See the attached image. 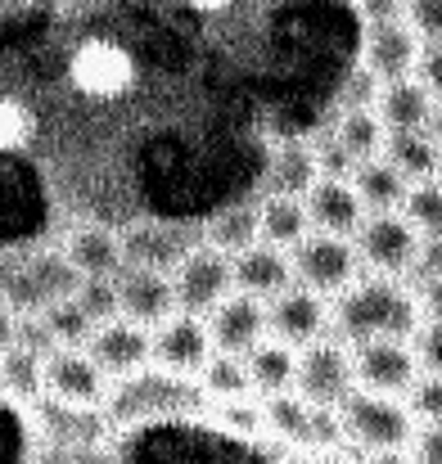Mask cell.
Listing matches in <instances>:
<instances>
[{
	"instance_id": "cell-1",
	"label": "cell",
	"mask_w": 442,
	"mask_h": 464,
	"mask_svg": "<svg viewBox=\"0 0 442 464\" xmlns=\"http://www.w3.org/2000/svg\"><path fill=\"white\" fill-rule=\"evenodd\" d=\"M132 50L258 203L285 140L320 136L339 86L190 0H0V285L77 221H104L73 68L86 45ZM109 226V221H104Z\"/></svg>"
},
{
	"instance_id": "cell-2",
	"label": "cell",
	"mask_w": 442,
	"mask_h": 464,
	"mask_svg": "<svg viewBox=\"0 0 442 464\" xmlns=\"http://www.w3.org/2000/svg\"><path fill=\"white\" fill-rule=\"evenodd\" d=\"M104 456L113 460H235V456H285V447L240 438L203 411H172V415H153L127 429H109Z\"/></svg>"
},
{
	"instance_id": "cell-3",
	"label": "cell",
	"mask_w": 442,
	"mask_h": 464,
	"mask_svg": "<svg viewBox=\"0 0 442 464\" xmlns=\"http://www.w3.org/2000/svg\"><path fill=\"white\" fill-rule=\"evenodd\" d=\"M420 324V303L407 276L361 271L343 294L329 298V334L352 343L366 338H411Z\"/></svg>"
},
{
	"instance_id": "cell-4",
	"label": "cell",
	"mask_w": 442,
	"mask_h": 464,
	"mask_svg": "<svg viewBox=\"0 0 442 464\" xmlns=\"http://www.w3.org/2000/svg\"><path fill=\"white\" fill-rule=\"evenodd\" d=\"M339 420H343L348 447L366 456H407V442L416 433V415L407 397L375 392V388H352L339 401Z\"/></svg>"
},
{
	"instance_id": "cell-5",
	"label": "cell",
	"mask_w": 442,
	"mask_h": 464,
	"mask_svg": "<svg viewBox=\"0 0 442 464\" xmlns=\"http://www.w3.org/2000/svg\"><path fill=\"white\" fill-rule=\"evenodd\" d=\"M290 262H294L298 285H307L325 298L343 294L361 276V257H357L352 235H334V230H307L290 248Z\"/></svg>"
},
{
	"instance_id": "cell-6",
	"label": "cell",
	"mask_w": 442,
	"mask_h": 464,
	"mask_svg": "<svg viewBox=\"0 0 442 464\" xmlns=\"http://www.w3.org/2000/svg\"><path fill=\"white\" fill-rule=\"evenodd\" d=\"M352 244H357L361 271L407 276L420 248V230L402 217V208H388V212H366L361 226L352 230Z\"/></svg>"
},
{
	"instance_id": "cell-7",
	"label": "cell",
	"mask_w": 442,
	"mask_h": 464,
	"mask_svg": "<svg viewBox=\"0 0 442 464\" xmlns=\"http://www.w3.org/2000/svg\"><path fill=\"white\" fill-rule=\"evenodd\" d=\"M352 388H357L352 347H348L343 338L320 334V338H311L307 347H298L294 392H302L311 406H339Z\"/></svg>"
},
{
	"instance_id": "cell-8",
	"label": "cell",
	"mask_w": 442,
	"mask_h": 464,
	"mask_svg": "<svg viewBox=\"0 0 442 464\" xmlns=\"http://www.w3.org/2000/svg\"><path fill=\"white\" fill-rule=\"evenodd\" d=\"M167 276H172V289H176V307L199 311V315L235 289V280H231V253H221V248L208 244V239L190 244V248L172 262Z\"/></svg>"
},
{
	"instance_id": "cell-9",
	"label": "cell",
	"mask_w": 442,
	"mask_h": 464,
	"mask_svg": "<svg viewBox=\"0 0 442 464\" xmlns=\"http://www.w3.org/2000/svg\"><path fill=\"white\" fill-rule=\"evenodd\" d=\"M45 397L77 411H100L109 397V374L86 347H50L45 352Z\"/></svg>"
},
{
	"instance_id": "cell-10",
	"label": "cell",
	"mask_w": 442,
	"mask_h": 464,
	"mask_svg": "<svg viewBox=\"0 0 442 464\" xmlns=\"http://www.w3.org/2000/svg\"><path fill=\"white\" fill-rule=\"evenodd\" d=\"M352 374H357V388L402 397L416 383L420 361H416L411 338H366V343H352Z\"/></svg>"
},
{
	"instance_id": "cell-11",
	"label": "cell",
	"mask_w": 442,
	"mask_h": 464,
	"mask_svg": "<svg viewBox=\"0 0 442 464\" xmlns=\"http://www.w3.org/2000/svg\"><path fill=\"white\" fill-rule=\"evenodd\" d=\"M420 50H425V41L416 36V27H411L402 14L375 18V23H366V32H361V63H366L379 82L411 77L416 63H420Z\"/></svg>"
},
{
	"instance_id": "cell-12",
	"label": "cell",
	"mask_w": 442,
	"mask_h": 464,
	"mask_svg": "<svg viewBox=\"0 0 442 464\" xmlns=\"http://www.w3.org/2000/svg\"><path fill=\"white\" fill-rule=\"evenodd\" d=\"M149 338H153V365H162L172 374H194L203 365V356L212 352V334L199 311L176 307L167 320H158L149 329Z\"/></svg>"
},
{
	"instance_id": "cell-13",
	"label": "cell",
	"mask_w": 442,
	"mask_h": 464,
	"mask_svg": "<svg viewBox=\"0 0 442 464\" xmlns=\"http://www.w3.org/2000/svg\"><path fill=\"white\" fill-rule=\"evenodd\" d=\"M267 334L285 338L290 347H307L311 338L329 334V298L294 280L267 303Z\"/></svg>"
},
{
	"instance_id": "cell-14",
	"label": "cell",
	"mask_w": 442,
	"mask_h": 464,
	"mask_svg": "<svg viewBox=\"0 0 442 464\" xmlns=\"http://www.w3.org/2000/svg\"><path fill=\"white\" fill-rule=\"evenodd\" d=\"M86 352L100 361V370H104L109 379H127V374L145 370L149 361H153V338H149L145 324H136V320H127V315H113V320L95 324Z\"/></svg>"
},
{
	"instance_id": "cell-15",
	"label": "cell",
	"mask_w": 442,
	"mask_h": 464,
	"mask_svg": "<svg viewBox=\"0 0 442 464\" xmlns=\"http://www.w3.org/2000/svg\"><path fill=\"white\" fill-rule=\"evenodd\" d=\"M113 280H118V307H123V315L145 324V329H153L158 320H167L176 311V289H172V276L162 266L123 262V271Z\"/></svg>"
},
{
	"instance_id": "cell-16",
	"label": "cell",
	"mask_w": 442,
	"mask_h": 464,
	"mask_svg": "<svg viewBox=\"0 0 442 464\" xmlns=\"http://www.w3.org/2000/svg\"><path fill=\"white\" fill-rule=\"evenodd\" d=\"M231 280L240 294H253L262 303H271L280 289L294 285V262H290V248L280 244H267V239H253L249 248L231 253Z\"/></svg>"
},
{
	"instance_id": "cell-17",
	"label": "cell",
	"mask_w": 442,
	"mask_h": 464,
	"mask_svg": "<svg viewBox=\"0 0 442 464\" xmlns=\"http://www.w3.org/2000/svg\"><path fill=\"white\" fill-rule=\"evenodd\" d=\"M203 315H208L212 347H221V352H240L244 356L267 334V303L253 298V294H240V289H231L221 303H212Z\"/></svg>"
},
{
	"instance_id": "cell-18",
	"label": "cell",
	"mask_w": 442,
	"mask_h": 464,
	"mask_svg": "<svg viewBox=\"0 0 442 464\" xmlns=\"http://www.w3.org/2000/svg\"><path fill=\"white\" fill-rule=\"evenodd\" d=\"M59 248L68 253V262L82 271V276H118L123 262H127V248H123V230L118 226H104V221H77L64 230Z\"/></svg>"
},
{
	"instance_id": "cell-19",
	"label": "cell",
	"mask_w": 442,
	"mask_h": 464,
	"mask_svg": "<svg viewBox=\"0 0 442 464\" xmlns=\"http://www.w3.org/2000/svg\"><path fill=\"white\" fill-rule=\"evenodd\" d=\"M311 230H334V235H352L366 217V203L357 198L348 176H316V185L302 194Z\"/></svg>"
},
{
	"instance_id": "cell-20",
	"label": "cell",
	"mask_w": 442,
	"mask_h": 464,
	"mask_svg": "<svg viewBox=\"0 0 442 464\" xmlns=\"http://www.w3.org/2000/svg\"><path fill=\"white\" fill-rule=\"evenodd\" d=\"M434 91L411 72V77H393V82H379V95H375V113L388 131H411V127H429V113H434Z\"/></svg>"
},
{
	"instance_id": "cell-21",
	"label": "cell",
	"mask_w": 442,
	"mask_h": 464,
	"mask_svg": "<svg viewBox=\"0 0 442 464\" xmlns=\"http://www.w3.org/2000/svg\"><path fill=\"white\" fill-rule=\"evenodd\" d=\"M0 392L9 401H18V406L32 411L45 397V352H36V347H27V343L14 338L0 352Z\"/></svg>"
},
{
	"instance_id": "cell-22",
	"label": "cell",
	"mask_w": 442,
	"mask_h": 464,
	"mask_svg": "<svg viewBox=\"0 0 442 464\" xmlns=\"http://www.w3.org/2000/svg\"><path fill=\"white\" fill-rule=\"evenodd\" d=\"M244 370H249V383H253V392L258 397H267V392H285V388H294V370H298V347H290L285 338H258L249 352H244Z\"/></svg>"
},
{
	"instance_id": "cell-23",
	"label": "cell",
	"mask_w": 442,
	"mask_h": 464,
	"mask_svg": "<svg viewBox=\"0 0 442 464\" xmlns=\"http://www.w3.org/2000/svg\"><path fill=\"white\" fill-rule=\"evenodd\" d=\"M348 180H352V189H357V198L366 203V212H388V208H402V198H407V176L388 162L384 154L375 158H361L352 171H348Z\"/></svg>"
},
{
	"instance_id": "cell-24",
	"label": "cell",
	"mask_w": 442,
	"mask_h": 464,
	"mask_svg": "<svg viewBox=\"0 0 442 464\" xmlns=\"http://www.w3.org/2000/svg\"><path fill=\"white\" fill-rule=\"evenodd\" d=\"M384 158H388L407 180H429V176L442 171V145L429 136V127L388 131V136H384Z\"/></svg>"
},
{
	"instance_id": "cell-25",
	"label": "cell",
	"mask_w": 442,
	"mask_h": 464,
	"mask_svg": "<svg viewBox=\"0 0 442 464\" xmlns=\"http://www.w3.org/2000/svg\"><path fill=\"white\" fill-rule=\"evenodd\" d=\"M307 230H311V217L298 194H262L258 198V239L294 248Z\"/></svg>"
},
{
	"instance_id": "cell-26",
	"label": "cell",
	"mask_w": 442,
	"mask_h": 464,
	"mask_svg": "<svg viewBox=\"0 0 442 464\" xmlns=\"http://www.w3.org/2000/svg\"><path fill=\"white\" fill-rule=\"evenodd\" d=\"M262 429L271 442L280 447H307V429H311V401L285 388V392H267L262 397Z\"/></svg>"
},
{
	"instance_id": "cell-27",
	"label": "cell",
	"mask_w": 442,
	"mask_h": 464,
	"mask_svg": "<svg viewBox=\"0 0 442 464\" xmlns=\"http://www.w3.org/2000/svg\"><path fill=\"white\" fill-rule=\"evenodd\" d=\"M194 383H199L203 401H231V397H249L253 392L244 356L240 352H221V347H212L203 356V365L194 370Z\"/></svg>"
},
{
	"instance_id": "cell-28",
	"label": "cell",
	"mask_w": 442,
	"mask_h": 464,
	"mask_svg": "<svg viewBox=\"0 0 442 464\" xmlns=\"http://www.w3.org/2000/svg\"><path fill=\"white\" fill-rule=\"evenodd\" d=\"M320 167H316V150L311 140H285L276 158H271V171H267V194H307L316 185Z\"/></svg>"
},
{
	"instance_id": "cell-29",
	"label": "cell",
	"mask_w": 442,
	"mask_h": 464,
	"mask_svg": "<svg viewBox=\"0 0 442 464\" xmlns=\"http://www.w3.org/2000/svg\"><path fill=\"white\" fill-rule=\"evenodd\" d=\"M329 131L339 136V145L357 158V162L384 154V136H388V127L379 122L375 109H339L334 122H329Z\"/></svg>"
},
{
	"instance_id": "cell-30",
	"label": "cell",
	"mask_w": 442,
	"mask_h": 464,
	"mask_svg": "<svg viewBox=\"0 0 442 464\" xmlns=\"http://www.w3.org/2000/svg\"><path fill=\"white\" fill-rule=\"evenodd\" d=\"M203 239L217 244L221 253H240L258 239V203H244V208H226L217 212L212 221H203Z\"/></svg>"
},
{
	"instance_id": "cell-31",
	"label": "cell",
	"mask_w": 442,
	"mask_h": 464,
	"mask_svg": "<svg viewBox=\"0 0 442 464\" xmlns=\"http://www.w3.org/2000/svg\"><path fill=\"white\" fill-rule=\"evenodd\" d=\"M41 320H45L54 347H86L91 334H95V320L77 307L73 298H54V303H45V307H41Z\"/></svg>"
},
{
	"instance_id": "cell-32",
	"label": "cell",
	"mask_w": 442,
	"mask_h": 464,
	"mask_svg": "<svg viewBox=\"0 0 442 464\" xmlns=\"http://www.w3.org/2000/svg\"><path fill=\"white\" fill-rule=\"evenodd\" d=\"M402 217H407L420 235H442V176L411 180V185H407Z\"/></svg>"
},
{
	"instance_id": "cell-33",
	"label": "cell",
	"mask_w": 442,
	"mask_h": 464,
	"mask_svg": "<svg viewBox=\"0 0 442 464\" xmlns=\"http://www.w3.org/2000/svg\"><path fill=\"white\" fill-rule=\"evenodd\" d=\"M73 303L86 311L95 324L123 315V307H118V280L113 276H82V285L73 289Z\"/></svg>"
},
{
	"instance_id": "cell-34",
	"label": "cell",
	"mask_w": 442,
	"mask_h": 464,
	"mask_svg": "<svg viewBox=\"0 0 442 464\" xmlns=\"http://www.w3.org/2000/svg\"><path fill=\"white\" fill-rule=\"evenodd\" d=\"M402 397H407L416 424H442V374H425V370H420L416 383H411Z\"/></svg>"
},
{
	"instance_id": "cell-35",
	"label": "cell",
	"mask_w": 442,
	"mask_h": 464,
	"mask_svg": "<svg viewBox=\"0 0 442 464\" xmlns=\"http://www.w3.org/2000/svg\"><path fill=\"white\" fill-rule=\"evenodd\" d=\"M411 347H416V361H420L425 374H442V320L420 315V324L411 334Z\"/></svg>"
},
{
	"instance_id": "cell-36",
	"label": "cell",
	"mask_w": 442,
	"mask_h": 464,
	"mask_svg": "<svg viewBox=\"0 0 442 464\" xmlns=\"http://www.w3.org/2000/svg\"><path fill=\"white\" fill-rule=\"evenodd\" d=\"M402 18L420 41H442V0H402Z\"/></svg>"
},
{
	"instance_id": "cell-37",
	"label": "cell",
	"mask_w": 442,
	"mask_h": 464,
	"mask_svg": "<svg viewBox=\"0 0 442 464\" xmlns=\"http://www.w3.org/2000/svg\"><path fill=\"white\" fill-rule=\"evenodd\" d=\"M429 276H442V235H420V248H416V262L407 271V280H429Z\"/></svg>"
},
{
	"instance_id": "cell-38",
	"label": "cell",
	"mask_w": 442,
	"mask_h": 464,
	"mask_svg": "<svg viewBox=\"0 0 442 464\" xmlns=\"http://www.w3.org/2000/svg\"><path fill=\"white\" fill-rule=\"evenodd\" d=\"M407 456L425 464H442V424H416V433L407 442Z\"/></svg>"
},
{
	"instance_id": "cell-39",
	"label": "cell",
	"mask_w": 442,
	"mask_h": 464,
	"mask_svg": "<svg viewBox=\"0 0 442 464\" xmlns=\"http://www.w3.org/2000/svg\"><path fill=\"white\" fill-rule=\"evenodd\" d=\"M416 77H420V82L442 100V41H425L420 63H416Z\"/></svg>"
},
{
	"instance_id": "cell-40",
	"label": "cell",
	"mask_w": 442,
	"mask_h": 464,
	"mask_svg": "<svg viewBox=\"0 0 442 464\" xmlns=\"http://www.w3.org/2000/svg\"><path fill=\"white\" fill-rule=\"evenodd\" d=\"M416 303H420V315L425 320H442V276H429V280H416Z\"/></svg>"
},
{
	"instance_id": "cell-41",
	"label": "cell",
	"mask_w": 442,
	"mask_h": 464,
	"mask_svg": "<svg viewBox=\"0 0 442 464\" xmlns=\"http://www.w3.org/2000/svg\"><path fill=\"white\" fill-rule=\"evenodd\" d=\"M18 315H23V311L14 307V298L0 289V352H5L14 338H18Z\"/></svg>"
},
{
	"instance_id": "cell-42",
	"label": "cell",
	"mask_w": 442,
	"mask_h": 464,
	"mask_svg": "<svg viewBox=\"0 0 442 464\" xmlns=\"http://www.w3.org/2000/svg\"><path fill=\"white\" fill-rule=\"evenodd\" d=\"M357 9H361L366 23H375V18H393V14H402V0H357Z\"/></svg>"
},
{
	"instance_id": "cell-43",
	"label": "cell",
	"mask_w": 442,
	"mask_h": 464,
	"mask_svg": "<svg viewBox=\"0 0 442 464\" xmlns=\"http://www.w3.org/2000/svg\"><path fill=\"white\" fill-rule=\"evenodd\" d=\"M429 136L442 145V100H434V113H429Z\"/></svg>"
},
{
	"instance_id": "cell-44",
	"label": "cell",
	"mask_w": 442,
	"mask_h": 464,
	"mask_svg": "<svg viewBox=\"0 0 442 464\" xmlns=\"http://www.w3.org/2000/svg\"><path fill=\"white\" fill-rule=\"evenodd\" d=\"M438 176H442V171H438Z\"/></svg>"
}]
</instances>
